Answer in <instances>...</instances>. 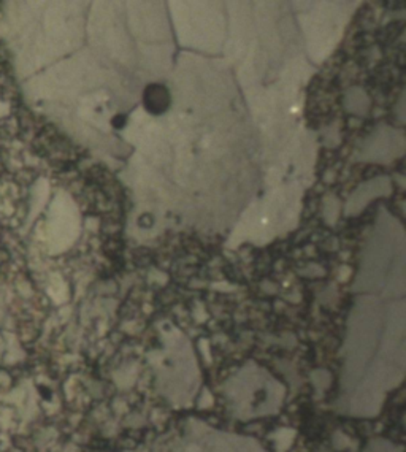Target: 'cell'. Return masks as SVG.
<instances>
[{
    "mask_svg": "<svg viewBox=\"0 0 406 452\" xmlns=\"http://www.w3.org/2000/svg\"><path fill=\"white\" fill-rule=\"evenodd\" d=\"M171 105L169 87L162 83H151L143 92V107L149 114L161 116Z\"/></svg>",
    "mask_w": 406,
    "mask_h": 452,
    "instance_id": "cell-1",
    "label": "cell"
},
{
    "mask_svg": "<svg viewBox=\"0 0 406 452\" xmlns=\"http://www.w3.org/2000/svg\"><path fill=\"white\" fill-rule=\"evenodd\" d=\"M112 124L114 129H122L126 126V116H116V118H113Z\"/></svg>",
    "mask_w": 406,
    "mask_h": 452,
    "instance_id": "cell-2",
    "label": "cell"
}]
</instances>
